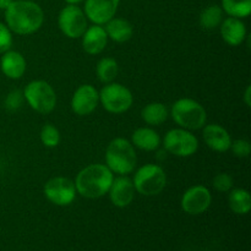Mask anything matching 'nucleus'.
Here are the masks:
<instances>
[{
	"label": "nucleus",
	"mask_w": 251,
	"mask_h": 251,
	"mask_svg": "<svg viewBox=\"0 0 251 251\" xmlns=\"http://www.w3.org/2000/svg\"><path fill=\"white\" fill-rule=\"evenodd\" d=\"M12 43H14L12 32L10 31L6 25L0 22V54L10 50L12 47Z\"/></svg>",
	"instance_id": "29"
},
{
	"label": "nucleus",
	"mask_w": 251,
	"mask_h": 251,
	"mask_svg": "<svg viewBox=\"0 0 251 251\" xmlns=\"http://www.w3.org/2000/svg\"><path fill=\"white\" fill-rule=\"evenodd\" d=\"M132 146L141 151H156L162 144V139L158 132L152 127H139L131 135Z\"/></svg>",
	"instance_id": "19"
},
{
	"label": "nucleus",
	"mask_w": 251,
	"mask_h": 251,
	"mask_svg": "<svg viewBox=\"0 0 251 251\" xmlns=\"http://www.w3.org/2000/svg\"><path fill=\"white\" fill-rule=\"evenodd\" d=\"M220 31L223 41L230 47L240 46L248 38L247 26L242 19L237 17L228 16L227 19H223L220 25Z\"/></svg>",
	"instance_id": "16"
},
{
	"label": "nucleus",
	"mask_w": 251,
	"mask_h": 251,
	"mask_svg": "<svg viewBox=\"0 0 251 251\" xmlns=\"http://www.w3.org/2000/svg\"><path fill=\"white\" fill-rule=\"evenodd\" d=\"M212 203V194L203 185H194L181 196V210L191 216L205 213Z\"/></svg>",
	"instance_id": "11"
},
{
	"label": "nucleus",
	"mask_w": 251,
	"mask_h": 251,
	"mask_svg": "<svg viewBox=\"0 0 251 251\" xmlns=\"http://www.w3.org/2000/svg\"><path fill=\"white\" fill-rule=\"evenodd\" d=\"M14 0H0V10H5Z\"/></svg>",
	"instance_id": "32"
},
{
	"label": "nucleus",
	"mask_w": 251,
	"mask_h": 251,
	"mask_svg": "<svg viewBox=\"0 0 251 251\" xmlns=\"http://www.w3.org/2000/svg\"><path fill=\"white\" fill-rule=\"evenodd\" d=\"M132 184L140 195L156 196L166 188L167 174L158 164L147 163L135 172Z\"/></svg>",
	"instance_id": "5"
},
{
	"label": "nucleus",
	"mask_w": 251,
	"mask_h": 251,
	"mask_svg": "<svg viewBox=\"0 0 251 251\" xmlns=\"http://www.w3.org/2000/svg\"><path fill=\"white\" fill-rule=\"evenodd\" d=\"M229 150H232L233 154L238 158H247L251 152V145L248 140L238 139L232 141Z\"/></svg>",
	"instance_id": "28"
},
{
	"label": "nucleus",
	"mask_w": 251,
	"mask_h": 251,
	"mask_svg": "<svg viewBox=\"0 0 251 251\" xmlns=\"http://www.w3.org/2000/svg\"><path fill=\"white\" fill-rule=\"evenodd\" d=\"M119 5L120 0H85L83 12L93 25L104 26L115 17Z\"/></svg>",
	"instance_id": "13"
},
{
	"label": "nucleus",
	"mask_w": 251,
	"mask_h": 251,
	"mask_svg": "<svg viewBox=\"0 0 251 251\" xmlns=\"http://www.w3.org/2000/svg\"><path fill=\"white\" fill-rule=\"evenodd\" d=\"M100 103V92L96 90L95 86L90 83H85L76 88L71 97V110L76 115L85 117L90 115L96 110Z\"/></svg>",
	"instance_id": "12"
},
{
	"label": "nucleus",
	"mask_w": 251,
	"mask_h": 251,
	"mask_svg": "<svg viewBox=\"0 0 251 251\" xmlns=\"http://www.w3.org/2000/svg\"><path fill=\"white\" fill-rule=\"evenodd\" d=\"M173 122L181 129L200 130L207 122V113L201 103L191 98H180L171 108Z\"/></svg>",
	"instance_id": "4"
},
{
	"label": "nucleus",
	"mask_w": 251,
	"mask_h": 251,
	"mask_svg": "<svg viewBox=\"0 0 251 251\" xmlns=\"http://www.w3.org/2000/svg\"><path fill=\"white\" fill-rule=\"evenodd\" d=\"M103 27H104L108 39H112L117 43H125L130 41L134 34V27L131 22L122 17H113Z\"/></svg>",
	"instance_id": "20"
},
{
	"label": "nucleus",
	"mask_w": 251,
	"mask_h": 251,
	"mask_svg": "<svg viewBox=\"0 0 251 251\" xmlns=\"http://www.w3.org/2000/svg\"><path fill=\"white\" fill-rule=\"evenodd\" d=\"M82 39V49L90 55H97L105 49L108 43V36L105 29L100 25H92L87 27L85 33L81 36Z\"/></svg>",
	"instance_id": "18"
},
{
	"label": "nucleus",
	"mask_w": 251,
	"mask_h": 251,
	"mask_svg": "<svg viewBox=\"0 0 251 251\" xmlns=\"http://www.w3.org/2000/svg\"><path fill=\"white\" fill-rule=\"evenodd\" d=\"M221 7L228 16L243 20L251 14V0H222Z\"/></svg>",
	"instance_id": "25"
},
{
	"label": "nucleus",
	"mask_w": 251,
	"mask_h": 251,
	"mask_svg": "<svg viewBox=\"0 0 251 251\" xmlns=\"http://www.w3.org/2000/svg\"><path fill=\"white\" fill-rule=\"evenodd\" d=\"M136 190L134 188V184L127 176H119L118 178H114L110 185L108 195L109 200L115 207L124 208L131 205L135 199Z\"/></svg>",
	"instance_id": "14"
},
{
	"label": "nucleus",
	"mask_w": 251,
	"mask_h": 251,
	"mask_svg": "<svg viewBox=\"0 0 251 251\" xmlns=\"http://www.w3.org/2000/svg\"><path fill=\"white\" fill-rule=\"evenodd\" d=\"M0 69H1V73L10 80H20L26 73V59L20 51L10 49L1 54Z\"/></svg>",
	"instance_id": "17"
},
{
	"label": "nucleus",
	"mask_w": 251,
	"mask_h": 251,
	"mask_svg": "<svg viewBox=\"0 0 251 251\" xmlns=\"http://www.w3.org/2000/svg\"><path fill=\"white\" fill-rule=\"evenodd\" d=\"M100 103L112 114H123L131 108L134 96L126 86L118 82L107 83L100 91Z\"/></svg>",
	"instance_id": "7"
},
{
	"label": "nucleus",
	"mask_w": 251,
	"mask_h": 251,
	"mask_svg": "<svg viewBox=\"0 0 251 251\" xmlns=\"http://www.w3.org/2000/svg\"><path fill=\"white\" fill-rule=\"evenodd\" d=\"M244 102L247 104V107L251 105V86H248L247 90L244 92Z\"/></svg>",
	"instance_id": "31"
},
{
	"label": "nucleus",
	"mask_w": 251,
	"mask_h": 251,
	"mask_svg": "<svg viewBox=\"0 0 251 251\" xmlns=\"http://www.w3.org/2000/svg\"><path fill=\"white\" fill-rule=\"evenodd\" d=\"M43 194L47 200L55 206H69L76 199L75 183L65 176H55L44 184Z\"/></svg>",
	"instance_id": "10"
},
{
	"label": "nucleus",
	"mask_w": 251,
	"mask_h": 251,
	"mask_svg": "<svg viewBox=\"0 0 251 251\" xmlns=\"http://www.w3.org/2000/svg\"><path fill=\"white\" fill-rule=\"evenodd\" d=\"M5 25L12 33L28 36L41 29L44 22V11L32 0H14L4 10Z\"/></svg>",
	"instance_id": "1"
},
{
	"label": "nucleus",
	"mask_w": 251,
	"mask_h": 251,
	"mask_svg": "<svg viewBox=\"0 0 251 251\" xmlns=\"http://www.w3.org/2000/svg\"><path fill=\"white\" fill-rule=\"evenodd\" d=\"M83 1H85V0H65L66 5H78Z\"/></svg>",
	"instance_id": "33"
},
{
	"label": "nucleus",
	"mask_w": 251,
	"mask_h": 251,
	"mask_svg": "<svg viewBox=\"0 0 251 251\" xmlns=\"http://www.w3.org/2000/svg\"><path fill=\"white\" fill-rule=\"evenodd\" d=\"M228 206L235 215H248L251 210V196L245 189H232L228 191Z\"/></svg>",
	"instance_id": "22"
},
{
	"label": "nucleus",
	"mask_w": 251,
	"mask_h": 251,
	"mask_svg": "<svg viewBox=\"0 0 251 251\" xmlns=\"http://www.w3.org/2000/svg\"><path fill=\"white\" fill-rule=\"evenodd\" d=\"M163 147L168 153L176 157H191L199 150V140L190 130L172 129L163 137Z\"/></svg>",
	"instance_id": "8"
},
{
	"label": "nucleus",
	"mask_w": 251,
	"mask_h": 251,
	"mask_svg": "<svg viewBox=\"0 0 251 251\" xmlns=\"http://www.w3.org/2000/svg\"><path fill=\"white\" fill-rule=\"evenodd\" d=\"M223 15H225V12H223L221 5H208L207 7H205V9L201 11L200 17H199L200 26L202 27V28L208 29V31L216 29L217 27H220L221 24H222Z\"/></svg>",
	"instance_id": "23"
},
{
	"label": "nucleus",
	"mask_w": 251,
	"mask_h": 251,
	"mask_svg": "<svg viewBox=\"0 0 251 251\" xmlns=\"http://www.w3.org/2000/svg\"><path fill=\"white\" fill-rule=\"evenodd\" d=\"M27 104L39 114H49L55 109L56 93L50 83L44 80H33L24 90Z\"/></svg>",
	"instance_id": "6"
},
{
	"label": "nucleus",
	"mask_w": 251,
	"mask_h": 251,
	"mask_svg": "<svg viewBox=\"0 0 251 251\" xmlns=\"http://www.w3.org/2000/svg\"><path fill=\"white\" fill-rule=\"evenodd\" d=\"M212 185L220 193H228L233 189V178L228 173H218L213 178Z\"/></svg>",
	"instance_id": "27"
},
{
	"label": "nucleus",
	"mask_w": 251,
	"mask_h": 251,
	"mask_svg": "<svg viewBox=\"0 0 251 251\" xmlns=\"http://www.w3.org/2000/svg\"><path fill=\"white\" fill-rule=\"evenodd\" d=\"M114 174L105 164L96 163L85 167L75 179L76 193L85 199H100L109 191Z\"/></svg>",
	"instance_id": "2"
},
{
	"label": "nucleus",
	"mask_w": 251,
	"mask_h": 251,
	"mask_svg": "<svg viewBox=\"0 0 251 251\" xmlns=\"http://www.w3.org/2000/svg\"><path fill=\"white\" fill-rule=\"evenodd\" d=\"M24 92L19 90H14L5 98V108L9 110H17L21 108L24 102Z\"/></svg>",
	"instance_id": "30"
},
{
	"label": "nucleus",
	"mask_w": 251,
	"mask_h": 251,
	"mask_svg": "<svg viewBox=\"0 0 251 251\" xmlns=\"http://www.w3.org/2000/svg\"><path fill=\"white\" fill-rule=\"evenodd\" d=\"M169 117L168 108L161 102H152L145 105L141 110V118L147 125L158 126L163 124Z\"/></svg>",
	"instance_id": "21"
},
{
	"label": "nucleus",
	"mask_w": 251,
	"mask_h": 251,
	"mask_svg": "<svg viewBox=\"0 0 251 251\" xmlns=\"http://www.w3.org/2000/svg\"><path fill=\"white\" fill-rule=\"evenodd\" d=\"M202 137L208 149L220 153L229 151L232 145V137L229 132L218 124L205 125L202 127Z\"/></svg>",
	"instance_id": "15"
},
{
	"label": "nucleus",
	"mask_w": 251,
	"mask_h": 251,
	"mask_svg": "<svg viewBox=\"0 0 251 251\" xmlns=\"http://www.w3.org/2000/svg\"><path fill=\"white\" fill-rule=\"evenodd\" d=\"M137 156L135 147L129 140L117 137L105 149V166L113 174L127 176L136 168Z\"/></svg>",
	"instance_id": "3"
},
{
	"label": "nucleus",
	"mask_w": 251,
	"mask_h": 251,
	"mask_svg": "<svg viewBox=\"0 0 251 251\" xmlns=\"http://www.w3.org/2000/svg\"><path fill=\"white\" fill-rule=\"evenodd\" d=\"M118 73H119L118 61L115 60V59L109 58V56L100 59L97 63V66H96L97 78L100 80V82L103 83V85L114 82V80L118 76Z\"/></svg>",
	"instance_id": "24"
},
{
	"label": "nucleus",
	"mask_w": 251,
	"mask_h": 251,
	"mask_svg": "<svg viewBox=\"0 0 251 251\" xmlns=\"http://www.w3.org/2000/svg\"><path fill=\"white\" fill-rule=\"evenodd\" d=\"M88 20L78 5H65L58 15V26L61 33L70 39L81 38L87 29Z\"/></svg>",
	"instance_id": "9"
},
{
	"label": "nucleus",
	"mask_w": 251,
	"mask_h": 251,
	"mask_svg": "<svg viewBox=\"0 0 251 251\" xmlns=\"http://www.w3.org/2000/svg\"><path fill=\"white\" fill-rule=\"evenodd\" d=\"M39 137H41L42 144L48 149H54L60 142V132H59L58 127L51 124H46L42 126Z\"/></svg>",
	"instance_id": "26"
}]
</instances>
